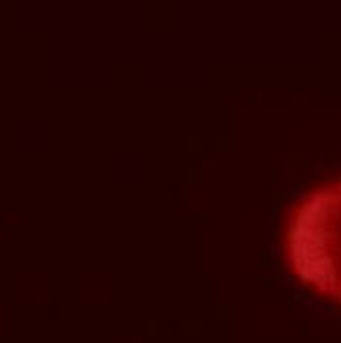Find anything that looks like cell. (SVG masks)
I'll list each match as a JSON object with an SVG mask.
<instances>
[{"label": "cell", "instance_id": "cell-1", "mask_svg": "<svg viewBox=\"0 0 341 343\" xmlns=\"http://www.w3.org/2000/svg\"><path fill=\"white\" fill-rule=\"evenodd\" d=\"M288 250L299 278L341 303V181L301 202L290 225Z\"/></svg>", "mask_w": 341, "mask_h": 343}]
</instances>
